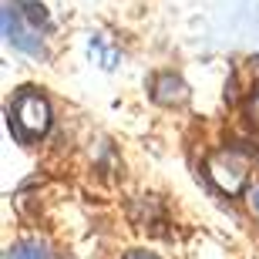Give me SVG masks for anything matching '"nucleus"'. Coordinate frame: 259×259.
<instances>
[{"instance_id": "obj_1", "label": "nucleus", "mask_w": 259, "mask_h": 259, "mask_svg": "<svg viewBox=\"0 0 259 259\" xmlns=\"http://www.w3.org/2000/svg\"><path fill=\"white\" fill-rule=\"evenodd\" d=\"M7 125H10V135L20 145H34L37 138H44L51 132L48 98L40 95L37 88H20L7 108Z\"/></svg>"}, {"instance_id": "obj_6", "label": "nucleus", "mask_w": 259, "mask_h": 259, "mask_svg": "<svg viewBox=\"0 0 259 259\" xmlns=\"http://www.w3.org/2000/svg\"><path fill=\"white\" fill-rule=\"evenodd\" d=\"M20 7H24V10H20V14H24V17H27L30 20V24H34V27H48V10H44V7H40V4H30V0H20Z\"/></svg>"}, {"instance_id": "obj_8", "label": "nucleus", "mask_w": 259, "mask_h": 259, "mask_svg": "<svg viewBox=\"0 0 259 259\" xmlns=\"http://www.w3.org/2000/svg\"><path fill=\"white\" fill-rule=\"evenodd\" d=\"M125 259H158L155 252H145V249H135V252H128Z\"/></svg>"}, {"instance_id": "obj_3", "label": "nucleus", "mask_w": 259, "mask_h": 259, "mask_svg": "<svg viewBox=\"0 0 259 259\" xmlns=\"http://www.w3.org/2000/svg\"><path fill=\"white\" fill-rule=\"evenodd\" d=\"M17 0H4V37L17 51L30 54V58H44V44H40V30L20 14Z\"/></svg>"}, {"instance_id": "obj_9", "label": "nucleus", "mask_w": 259, "mask_h": 259, "mask_svg": "<svg viewBox=\"0 0 259 259\" xmlns=\"http://www.w3.org/2000/svg\"><path fill=\"white\" fill-rule=\"evenodd\" d=\"M252 209L259 212V189H256V192H252Z\"/></svg>"}, {"instance_id": "obj_4", "label": "nucleus", "mask_w": 259, "mask_h": 259, "mask_svg": "<svg viewBox=\"0 0 259 259\" xmlns=\"http://www.w3.org/2000/svg\"><path fill=\"white\" fill-rule=\"evenodd\" d=\"M148 91H152L155 105H165V108H175V105H185V101H189V84H185L175 71L155 74L152 84H148Z\"/></svg>"}, {"instance_id": "obj_2", "label": "nucleus", "mask_w": 259, "mask_h": 259, "mask_svg": "<svg viewBox=\"0 0 259 259\" xmlns=\"http://www.w3.org/2000/svg\"><path fill=\"white\" fill-rule=\"evenodd\" d=\"M249 168H252V152H246L239 142H232V145H226V148H219V152H212L209 162H205L209 179L229 195L242 192V185L249 182Z\"/></svg>"}, {"instance_id": "obj_7", "label": "nucleus", "mask_w": 259, "mask_h": 259, "mask_svg": "<svg viewBox=\"0 0 259 259\" xmlns=\"http://www.w3.org/2000/svg\"><path fill=\"white\" fill-rule=\"evenodd\" d=\"M246 121H249V128L259 132V88L246 98Z\"/></svg>"}, {"instance_id": "obj_5", "label": "nucleus", "mask_w": 259, "mask_h": 259, "mask_svg": "<svg viewBox=\"0 0 259 259\" xmlns=\"http://www.w3.org/2000/svg\"><path fill=\"white\" fill-rule=\"evenodd\" d=\"M4 259H51V252H48V246H44V242L24 239V242H14Z\"/></svg>"}]
</instances>
